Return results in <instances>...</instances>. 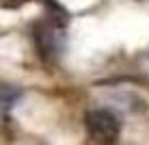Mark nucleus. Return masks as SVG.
Returning <instances> with one entry per match:
<instances>
[{
  "label": "nucleus",
  "instance_id": "nucleus-1",
  "mask_svg": "<svg viewBox=\"0 0 149 145\" xmlns=\"http://www.w3.org/2000/svg\"><path fill=\"white\" fill-rule=\"evenodd\" d=\"M33 41L45 63H56L65 48V24L52 15L37 20L33 24Z\"/></svg>",
  "mask_w": 149,
  "mask_h": 145
},
{
  "label": "nucleus",
  "instance_id": "nucleus-2",
  "mask_svg": "<svg viewBox=\"0 0 149 145\" xmlns=\"http://www.w3.org/2000/svg\"><path fill=\"white\" fill-rule=\"evenodd\" d=\"M84 128L97 143H115L121 132V119L108 108H91L84 113Z\"/></svg>",
  "mask_w": 149,
  "mask_h": 145
},
{
  "label": "nucleus",
  "instance_id": "nucleus-3",
  "mask_svg": "<svg viewBox=\"0 0 149 145\" xmlns=\"http://www.w3.org/2000/svg\"><path fill=\"white\" fill-rule=\"evenodd\" d=\"M28 2H41L45 7V11H48V15L56 18L63 24L69 22V13L63 9V4H61L58 0H0V4H2L4 9H19V7H24V4H28Z\"/></svg>",
  "mask_w": 149,
  "mask_h": 145
},
{
  "label": "nucleus",
  "instance_id": "nucleus-4",
  "mask_svg": "<svg viewBox=\"0 0 149 145\" xmlns=\"http://www.w3.org/2000/svg\"><path fill=\"white\" fill-rule=\"evenodd\" d=\"M19 95H22V91H19L17 87L2 85V113L4 115H7V113L11 111V106L19 100Z\"/></svg>",
  "mask_w": 149,
  "mask_h": 145
}]
</instances>
